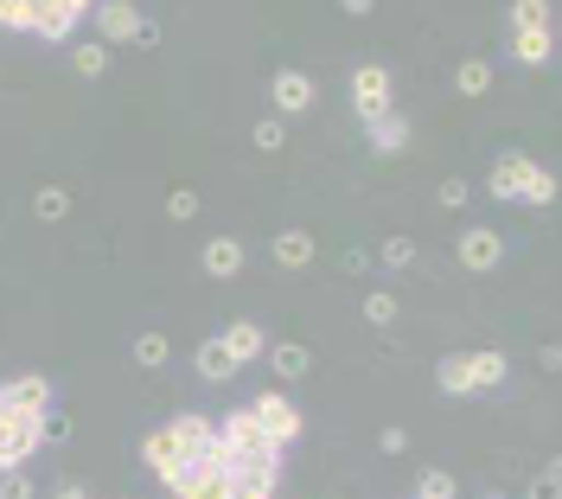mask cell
Wrapping results in <instances>:
<instances>
[{"instance_id":"33","label":"cell","mask_w":562,"mask_h":499,"mask_svg":"<svg viewBox=\"0 0 562 499\" xmlns=\"http://www.w3.org/2000/svg\"><path fill=\"white\" fill-rule=\"evenodd\" d=\"M441 205L460 212V205H467V180H441Z\"/></svg>"},{"instance_id":"2","label":"cell","mask_w":562,"mask_h":499,"mask_svg":"<svg viewBox=\"0 0 562 499\" xmlns=\"http://www.w3.org/2000/svg\"><path fill=\"white\" fill-rule=\"evenodd\" d=\"M90 20H96V38L103 45H153L160 38V26H153L135 0H96Z\"/></svg>"},{"instance_id":"1","label":"cell","mask_w":562,"mask_h":499,"mask_svg":"<svg viewBox=\"0 0 562 499\" xmlns=\"http://www.w3.org/2000/svg\"><path fill=\"white\" fill-rule=\"evenodd\" d=\"M211 455L225 461V467H237V461H263V467H282V442L263 429V417L243 404V410H230V417H218V449Z\"/></svg>"},{"instance_id":"19","label":"cell","mask_w":562,"mask_h":499,"mask_svg":"<svg viewBox=\"0 0 562 499\" xmlns=\"http://www.w3.org/2000/svg\"><path fill=\"white\" fill-rule=\"evenodd\" d=\"M275 263L282 269H307L313 263V237H307V230H282V237H275Z\"/></svg>"},{"instance_id":"36","label":"cell","mask_w":562,"mask_h":499,"mask_svg":"<svg viewBox=\"0 0 562 499\" xmlns=\"http://www.w3.org/2000/svg\"><path fill=\"white\" fill-rule=\"evenodd\" d=\"M45 442H71V422H65V417H51V410H45Z\"/></svg>"},{"instance_id":"26","label":"cell","mask_w":562,"mask_h":499,"mask_svg":"<svg viewBox=\"0 0 562 499\" xmlns=\"http://www.w3.org/2000/svg\"><path fill=\"white\" fill-rule=\"evenodd\" d=\"M282 141H288V115H263V122H256V148L275 154Z\"/></svg>"},{"instance_id":"34","label":"cell","mask_w":562,"mask_h":499,"mask_svg":"<svg viewBox=\"0 0 562 499\" xmlns=\"http://www.w3.org/2000/svg\"><path fill=\"white\" fill-rule=\"evenodd\" d=\"M562 487V455L550 461V467H543V474H537V494H557Z\"/></svg>"},{"instance_id":"20","label":"cell","mask_w":562,"mask_h":499,"mask_svg":"<svg viewBox=\"0 0 562 499\" xmlns=\"http://www.w3.org/2000/svg\"><path fill=\"white\" fill-rule=\"evenodd\" d=\"M71 71L77 77H103V71H110V45H103V38H83V45H71Z\"/></svg>"},{"instance_id":"15","label":"cell","mask_w":562,"mask_h":499,"mask_svg":"<svg viewBox=\"0 0 562 499\" xmlns=\"http://www.w3.org/2000/svg\"><path fill=\"white\" fill-rule=\"evenodd\" d=\"M435 384H441L448 397H473V352H448V359L435 365Z\"/></svg>"},{"instance_id":"31","label":"cell","mask_w":562,"mask_h":499,"mask_svg":"<svg viewBox=\"0 0 562 499\" xmlns=\"http://www.w3.org/2000/svg\"><path fill=\"white\" fill-rule=\"evenodd\" d=\"M167 218H180V225H186V218H198V192L180 186L173 199H167Z\"/></svg>"},{"instance_id":"29","label":"cell","mask_w":562,"mask_h":499,"mask_svg":"<svg viewBox=\"0 0 562 499\" xmlns=\"http://www.w3.org/2000/svg\"><path fill=\"white\" fill-rule=\"evenodd\" d=\"M377 263H383V269H410L415 263V243H410V237H390V243L377 250Z\"/></svg>"},{"instance_id":"13","label":"cell","mask_w":562,"mask_h":499,"mask_svg":"<svg viewBox=\"0 0 562 499\" xmlns=\"http://www.w3.org/2000/svg\"><path fill=\"white\" fill-rule=\"evenodd\" d=\"M243 365H237V352L225 345V333L218 340H205L198 345V378H211V384H225V378H237Z\"/></svg>"},{"instance_id":"22","label":"cell","mask_w":562,"mask_h":499,"mask_svg":"<svg viewBox=\"0 0 562 499\" xmlns=\"http://www.w3.org/2000/svg\"><path fill=\"white\" fill-rule=\"evenodd\" d=\"M454 90H460V97H486L492 90V65L486 58H467V65L454 71Z\"/></svg>"},{"instance_id":"35","label":"cell","mask_w":562,"mask_h":499,"mask_svg":"<svg viewBox=\"0 0 562 499\" xmlns=\"http://www.w3.org/2000/svg\"><path fill=\"white\" fill-rule=\"evenodd\" d=\"M377 449H383V455H403V449H410V435H403V429H383V435H377Z\"/></svg>"},{"instance_id":"27","label":"cell","mask_w":562,"mask_h":499,"mask_svg":"<svg viewBox=\"0 0 562 499\" xmlns=\"http://www.w3.org/2000/svg\"><path fill=\"white\" fill-rule=\"evenodd\" d=\"M365 320H371V327H390V320H397V295H390V288L365 295Z\"/></svg>"},{"instance_id":"7","label":"cell","mask_w":562,"mask_h":499,"mask_svg":"<svg viewBox=\"0 0 562 499\" xmlns=\"http://www.w3.org/2000/svg\"><path fill=\"white\" fill-rule=\"evenodd\" d=\"M275 487H282V467H263V461L225 467V499H268Z\"/></svg>"},{"instance_id":"17","label":"cell","mask_w":562,"mask_h":499,"mask_svg":"<svg viewBox=\"0 0 562 499\" xmlns=\"http://www.w3.org/2000/svg\"><path fill=\"white\" fill-rule=\"evenodd\" d=\"M7 404H13V410H51V384L38 378V372H26V378L7 384Z\"/></svg>"},{"instance_id":"8","label":"cell","mask_w":562,"mask_h":499,"mask_svg":"<svg viewBox=\"0 0 562 499\" xmlns=\"http://www.w3.org/2000/svg\"><path fill=\"white\" fill-rule=\"evenodd\" d=\"M250 410L263 417V429H268V435H275V442H282V449H288V442H295L300 429H307V422H300V410H295V404H288V397H282V390H263V397H256Z\"/></svg>"},{"instance_id":"24","label":"cell","mask_w":562,"mask_h":499,"mask_svg":"<svg viewBox=\"0 0 562 499\" xmlns=\"http://www.w3.org/2000/svg\"><path fill=\"white\" fill-rule=\"evenodd\" d=\"M415 494L422 499H454L460 494V480H454L448 467H428V474H415Z\"/></svg>"},{"instance_id":"3","label":"cell","mask_w":562,"mask_h":499,"mask_svg":"<svg viewBox=\"0 0 562 499\" xmlns=\"http://www.w3.org/2000/svg\"><path fill=\"white\" fill-rule=\"evenodd\" d=\"M160 487H167V494H180V499H211V494H225V461H218V455L180 461L173 474H160Z\"/></svg>"},{"instance_id":"30","label":"cell","mask_w":562,"mask_h":499,"mask_svg":"<svg viewBox=\"0 0 562 499\" xmlns=\"http://www.w3.org/2000/svg\"><path fill=\"white\" fill-rule=\"evenodd\" d=\"M0 494H7V499H33L38 487H33V474H20V467H7V474H0Z\"/></svg>"},{"instance_id":"12","label":"cell","mask_w":562,"mask_h":499,"mask_svg":"<svg viewBox=\"0 0 562 499\" xmlns=\"http://www.w3.org/2000/svg\"><path fill=\"white\" fill-rule=\"evenodd\" d=\"M198 269H205L211 282L243 275V243H237V237H211V243H205V257H198Z\"/></svg>"},{"instance_id":"18","label":"cell","mask_w":562,"mask_h":499,"mask_svg":"<svg viewBox=\"0 0 562 499\" xmlns=\"http://www.w3.org/2000/svg\"><path fill=\"white\" fill-rule=\"evenodd\" d=\"M365 135H371L377 154H403V148H410V128H403L397 115H371V122H365Z\"/></svg>"},{"instance_id":"5","label":"cell","mask_w":562,"mask_h":499,"mask_svg":"<svg viewBox=\"0 0 562 499\" xmlns=\"http://www.w3.org/2000/svg\"><path fill=\"white\" fill-rule=\"evenodd\" d=\"M352 110H358V122L390 115V65H358L352 71Z\"/></svg>"},{"instance_id":"32","label":"cell","mask_w":562,"mask_h":499,"mask_svg":"<svg viewBox=\"0 0 562 499\" xmlns=\"http://www.w3.org/2000/svg\"><path fill=\"white\" fill-rule=\"evenodd\" d=\"M550 199H557V180L537 167V173H530V186H525V205H550Z\"/></svg>"},{"instance_id":"21","label":"cell","mask_w":562,"mask_h":499,"mask_svg":"<svg viewBox=\"0 0 562 499\" xmlns=\"http://www.w3.org/2000/svg\"><path fill=\"white\" fill-rule=\"evenodd\" d=\"M512 378V359L505 352H473V390H492V384Z\"/></svg>"},{"instance_id":"23","label":"cell","mask_w":562,"mask_h":499,"mask_svg":"<svg viewBox=\"0 0 562 499\" xmlns=\"http://www.w3.org/2000/svg\"><path fill=\"white\" fill-rule=\"evenodd\" d=\"M33 212L45 218V225L71 218V192H65V186H38V192H33Z\"/></svg>"},{"instance_id":"9","label":"cell","mask_w":562,"mask_h":499,"mask_svg":"<svg viewBox=\"0 0 562 499\" xmlns=\"http://www.w3.org/2000/svg\"><path fill=\"white\" fill-rule=\"evenodd\" d=\"M141 461H148V474H153V480H160V474H173V467L186 461V442L173 435V422H160L148 442H141Z\"/></svg>"},{"instance_id":"37","label":"cell","mask_w":562,"mask_h":499,"mask_svg":"<svg viewBox=\"0 0 562 499\" xmlns=\"http://www.w3.org/2000/svg\"><path fill=\"white\" fill-rule=\"evenodd\" d=\"M377 0H339V13H371Z\"/></svg>"},{"instance_id":"14","label":"cell","mask_w":562,"mask_h":499,"mask_svg":"<svg viewBox=\"0 0 562 499\" xmlns=\"http://www.w3.org/2000/svg\"><path fill=\"white\" fill-rule=\"evenodd\" d=\"M225 345L237 352V365H250V359H263V352H268V333L256 327V320H230V327H225Z\"/></svg>"},{"instance_id":"6","label":"cell","mask_w":562,"mask_h":499,"mask_svg":"<svg viewBox=\"0 0 562 499\" xmlns=\"http://www.w3.org/2000/svg\"><path fill=\"white\" fill-rule=\"evenodd\" d=\"M268 103H275V115H307L313 103H320V83H313L307 71H275Z\"/></svg>"},{"instance_id":"25","label":"cell","mask_w":562,"mask_h":499,"mask_svg":"<svg viewBox=\"0 0 562 499\" xmlns=\"http://www.w3.org/2000/svg\"><path fill=\"white\" fill-rule=\"evenodd\" d=\"M167 359H173V345H167V333H141V340H135V365H148V372H160Z\"/></svg>"},{"instance_id":"10","label":"cell","mask_w":562,"mask_h":499,"mask_svg":"<svg viewBox=\"0 0 562 499\" xmlns=\"http://www.w3.org/2000/svg\"><path fill=\"white\" fill-rule=\"evenodd\" d=\"M530 173H537V160L530 154H505L498 167H492V199H525V186H530Z\"/></svg>"},{"instance_id":"4","label":"cell","mask_w":562,"mask_h":499,"mask_svg":"<svg viewBox=\"0 0 562 499\" xmlns=\"http://www.w3.org/2000/svg\"><path fill=\"white\" fill-rule=\"evenodd\" d=\"M454 257H460V269L486 275V269L505 263V237H498L492 225H467V230H460V243H454Z\"/></svg>"},{"instance_id":"11","label":"cell","mask_w":562,"mask_h":499,"mask_svg":"<svg viewBox=\"0 0 562 499\" xmlns=\"http://www.w3.org/2000/svg\"><path fill=\"white\" fill-rule=\"evenodd\" d=\"M550 52H557V33L550 26H512V65H550Z\"/></svg>"},{"instance_id":"16","label":"cell","mask_w":562,"mask_h":499,"mask_svg":"<svg viewBox=\"0 0 562 499\" xmlns=\"http://www.w3.org/2000/svg\"><path fill=\"white\" fill-rule=\"evenodd\" d=\"M268 372H275V378H307V372H313V352H307L300 340L268 345Z\"/></svg>"},{"instance_id":"28","label":"cell","mask_w":562,"mask_h":499,"mask_svg":"<svg viewBox=\"0 0 562 499\" xmlns=\"http://www.w3.org/2000/svg\"><path fill=\"white\" fill-rule=\"evenodd\" d=\"M512 26H550V0H512Z\"/></svg>"}]
</instances>
